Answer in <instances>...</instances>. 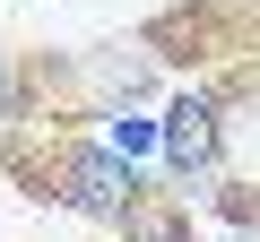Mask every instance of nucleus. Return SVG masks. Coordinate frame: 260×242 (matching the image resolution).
Returning <instances> with one entry per match:
<instances>
[{
	"label": "nucleus",
	"mask_w": 260,
	"mask_h": 242,
	"mask_svg": "<svg viewBox=\"0 0 260 242\" xmlns=\"http://www.w3.org/2000/svg\"><path fill=\"white\" fill-rule=\"evenodd\" d=\"M61 199L78 216H104V225H130V216H139V182H130V165L104 156V147H70L61 156Z\"/></svg>",
	"instance_id": "nucleus-1"
},
{
	"label": "nucleus",
	"mask_w": 260,
	"mask_h": 242,
	"mask_svg": "<svg viewBox=\"0 0 260 242\" xmlns=\"http://www.w3.org/2000/svg\"><path fill=\"white\" fill-rule=\"evenodd\" d=\"M165 147H174V165H217V112L208 104H174L165 112Z\"/></svg>",
	"instance_id": "nucleus-2"
},
{
	"label": "nucleus",
	"mask_w": 260,
	"mask_h": 242,
	"mask_svg": "<svg viewBox=\"0 0 260 242\" xmlns=\"http://www.w3.org/2000/svg\"><path fill=\"white\" fill-rule=\"evenodd\" d=\"M130 242H182V216H130Z\"/></svg>",
	"instance_id": "nucleus-3"
},
{
	"label": "nucleus",
	"mask_w": 260,
	"mask_h": 242,
	"mask_svg": "<svg viewBox=\"0 0 260 242\" xmlns=\"http://www.w3.org/2000/svg\"><path fill=\"white\" fill-rule=\"evenodd\" d=\"M18 104V78H9V52H0V112Z\"/></svg>",
	"instance_id": "nucleus-4"
}]
</instances>
